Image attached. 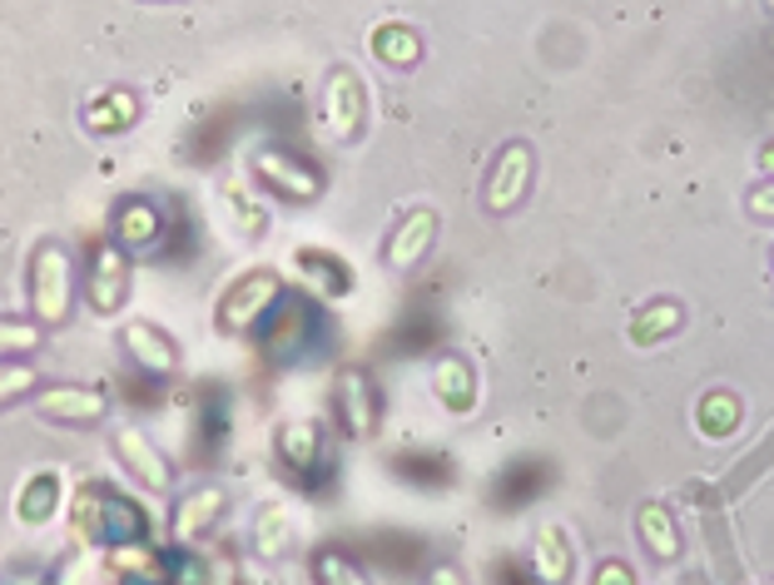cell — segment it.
Segmentation results:
<instances>
[{
    "label": "cell",
    "mask_w": 774,
    "mask_h": 585,
    "mask_svg": "<svg viewBox=\"0 0 774 585\" xmlns=\"http://www.w3.org/2000/svg\"><path fill=\"white\" fill-rule=\"evenodd\" d=\"M75 531L85 541H139L149 521L145 511H135V502H124L110 486H85V496L75 502Z\"/></svg>",
    "instance_id": "1"
},
{
    "label": "cell",
    "mask_w": 774,
    "mask_h": 585,
    "mask_svg": "<svg viewBox=\"0 0 774 585\" xmlns=\"http://www.w3.org/2000/svg\"><path fill=\"white\" fill-rule=\"evenodd\" d=\"M31 303L41 323H65V313H70V263L55 244H45L31 263Z\"/></svg>",
    "instance_id": "2"
},
{
    "label": "cell",
    "mask_w": 774,
    "mask_h": 585,
    "mask_svg": "<svg viewBox=\"0 0 774 585\" xmlns=\"http://www.w3.org/2000/svg\"><path fill=\"white\" fill-rule=\"evenodd\" d=\"M273 299H279V273L258 268V273L238 278V283L228 288V299L218 303V328H224V333H248V328H254V318L269 308Z\"/></svg>",
    "instance_id": "3"
},
{
    "label": "cell",
    "mask_w": 774,
    "mask_h": 585,
    "mask_svg": "<svg viewBox=\"0 0 774 585\" xmlns=\"http://www.w3.org/2000/svg\"><path fill=\"white\" fill-rule=\"evenodd\" d=\"M124 293H130V263L114 244H100L90 254V308L94 313H120Z\"/></svg>",
    "instance_id": "4"
},
{
    "label": "cell",
    "mask_w": 774,
    "mask_h": 585,
    "mask_svg": "<svg viewBox=\"0 0 774 585\" xmlns=\"http://www.w3.org/2000/svg\"><path fill=\"white\" fill-rule=\"evenodd\" d=\"M527 184H531L527 144H506L502 159H496V169H492V184H486V209H492V214L516 209V204H521V194H527Z\"/></svg>",
    "instance_id": "5"
},
{
    "label": "cell",
    "mask_w": 774,
    "mask_h": 585,
    "mask_svg": "<svg viewBox=\"0 0 774 585\" xmlns=\"http://www.w3.org/2000/svg\"><path fill=\"white\" fill-rule=\"evenodd\" d=\"M114 447H120L124 466H130V472H135L139 482L149 486V492H169V462L155 452V447H149L145 431H135L130 421H120V427H114Z\"/></svg>",
    "instance_id": "6"
},
{
    "label": "cell",
    "mask_w": 774,
    "mask_h": 585,
    "mask_svg": "<svg viewBox=\"0 0 774 585\" xmlns=\"http://www.w3.org/2000/svg\"><path fill=\"white\" fill-rule=\"evenodd\" d=\"M323 110H328V130H333V139H352V134L362 130V85H358V75H348V70H338L328 80V100H323Z\"/></svg>",
    "instance_id": "7"
},
{
    "label": "cell",
    "mask_w": 774,
    "mask_h": 585,
    "mask_svg": "<svg viewBox=\"0 0 774 585\" xmlns=\"http://www.w3.org/2000/svg\"><path fill=\"white\" fill-rule=\"evenodd\" d=\"M338 417L348 437H372V427H378V397H372V382L362 372L338 378Z\"/></svg>",
    "instance_id": "8"
},
{
    "label": "cell",
    "mask_w": 774,
    "mask_h": 585,
    "mask_svg": "<svg viewBox=\"0 0 774 585\" xmlns=\"http://www.w3.org/2000/svg\"><path fill=\"white\" fill-rule=\"evenodd\" d=\"M254 175L263 179V184H273L283 199H313L323 189V179L313 175L309 165H299V159H289V155H258L254 159Z\"/></svg>",
    "instance_id": "9"
},
{
    "label": "cell",
    "mask_w": 774,
    "mask_h": 585,
    "mask_svg": "<svg viewBox=\"0 0 774 585\" xmlns=\"http://www.w3.org/2000/svg\"><path fill=\"white\" fill-rule=\"evenodd\" d=\"M124 348H130V358H135L149 378H169V372L179 368L175 342L159 328H149V323H130V328H124Z\"/></svg>",
    "instance_id": "10"
},
{
    "label": "cell",
    "mask_w": 774,
    "mask_h": 585,
    "mask_svg": "<svg viewBox=\"0 0 774 585\" xmlns=\"http://www.w3.org/2000/svg\"><path fill=\"white\" fill-rule=\"evenodd\" d=\"M433 238H437V214L433 209H413V218H407V224L393 234V244H388V263L413 268L417 258L433 248Z\"/></svg>",
    "instance_id": "11"
},
{
    "label": "cell",
    "mask_w": 774,
    "mask_h": 585,
    "mask_svg": "<svg viewBox=\"0 0 774 585\" xmlns=\"http://www.w3.org/2000/svg\"><path fill=\"white\" fill-rule=\"evenodd\" d=\"M289 545H293V511L279 506V502H269L254 516V551L263 555V561H279Z\"/></svg>",
    "instance_id": "12"
},
{
    "label": "cell",
    "mask_w": 774,
    "mask_h": 585,
    "mask_svg": "<svg viewBox=\"0 0 774 585\" xmlns=\"http://www.w3.org/2000/svg\"><path fill=\"white\" fill-rule=\"evenodd\" d=\"M531 571L547 585H561L571 575V545L561 536V526H541L537 541H531Z\"/></svg>",
    "instance_id": "13"
},
{
    "label": "cell",
    "mask_w": 774,
    "mask_h": 585,
    "mask_svg": "<svg viewBox=\"0 0 774 585\" xmlns=\"http://www.w3.org/2000/svg\"><path fill=\"white\" fill-rule=\"evenodd\" d=\"M313 323V308L309 303H289V308L273 318V328L263 333V348L273 352V358H293V352H303V342H309V328Z\"/></svg>",
    "instance_id": "14"
},
{
    "label": "cell",
    "mask_w": 774,
    "mask_h": 585,
    "mask_svg": "<svg viewBox=\"0 0 774 585\" xmlns=\"http://www.w3.org/2000/svg\"><path fill=\"white\" fill-rule=\"evenodd\" d=\"M41 412L55 421H94L104 412V397L90 387H51L41 397Z\"/></svg>",
    "instance_id": "15"
},
{
    "label": "cell",
    "mask_w": 774,
    "mask_h": 585,
    "mask_svg": "<svg viewBox=\"0 0 774 585\" xmlns=\"http://www.w3.org/2000/svg\"><path fill=\"white\" fill-rule=\"evenodd\" d=\"M323 452V437H318V421H289L279 431V457L293 466V472H313Z\"/></svg>",
    "instance_id": "16"
},
{
    "label": "cell",
    "mask_w": 774,
    "mask_h": 585,
    "mask_svg": "<svg viewBox=\"0 0 774 585\" xmlns=\"http://www.w3.org/2000/svg\"><path fill=\"white\" fill-rule=\"evenodd\" d=\"M159 228H165V218H159L155 209L145 204V199H124L120 214H114V234H120V244L149 248L159 238Z\"/></svg>",
    "instance_id": "17"
},
{
    "label": "cell",
    "mask_w": 774,
    "mask_h": 585,
    "mask_svg": "<svg viewBox=\"0 0 774 585\" xmlns=\"http://www.w3.org/2000/svg\"><path fill=\"white\" fill-rule=\"evenodd\" d=\"M299 263H303V278H309L313 293H328V299H343V293H348L352 273L333 254H323V248H303Z\"/></svg>",
    "instance_id": "18"
},
{
    "label": "cell",
    "mask_w": 774,
    "mask_h": 585,
    "mask_svg": "<svg viewBox=\"0 0 774 585\" xmlns=\"http://www.w3.org/2000/svg\"><path fill=\"white\" fill-rule=\"evenodd\" d=\"M55 502H60V476H55V472H41V476H31V482H25V492H21V502H15V511H21V521L41 526V521H51V516H55Z\"/></svg>",
    "instance_id": "19"
},
{
    "label": "cell",
    "mask_w": 774,
    "mask_h": 585,
    "mask_svg": "<svg viewBox=\"0 0 774 585\" xmlns=\"http://www.w3.org/2000/svg\"><path fill=\"white\" fill-rule=\"evenodd\" d=\"M437 397H442L452 412H467V407H472V397H476L472 368H467V362H457V358H447L442 368H437Z\"/></svg>",
    "instance_id": "20"
},
{
    "label": "cell",
    "mask_w": 774,
    "mask_h": 585,
    "mask_svg": "<svg viewBox=\"0 0 774 585\" xmlns=\"http://www.w3.org/2000/svg\"><path fill=\"white\" fill-rule=\"evenodd\" d=\"M764 466H774V431H770V437H764V442H760V447H754V452H750V457H744V462H740V466H734V472H730V476H725V482H720V486H715V496H725V502H730V496H740V492H744V486H750V482H754V476H760V472H764Z\"/></svg>",
    "instance_id": "21"
},
{
    "label": "cell",
    "mask_w": 774,
    "mask_h": 585,
    "mask_svg": "<svg viewBox=\"0 0 774 585\" xmlns=\"http://www.w3.org/2000/svg\"><path fill=\"white\" fill-rule=\"evenodd\" d=\"M218 506H224V492H194L184 506H179V516H175V531L184 536H204V526L218 516Z\"/></svg>",
    "instance_id": "22"
},
{
    "label": "cell",
    "mask_w": 774,
    "mask_h": 585,
    "mask_svg": "<svg viewBox=\"0 0 774 585\" xmlns=\"http://www.w3.org/2000/svg\"><path fill=\"white\" fill-rule=\"evenodd\" d=\"M313 581H318V585H372L368 571H358V565H352L348 555H338V551H323L318 561H313Z\"/></svg>",
    "instance_id": "23"
},
{
    "label": "cell",
    "mask_w": 774,
    "mask_h": 585,
    "mask_svg": "<svg viewBox=\"0 0 774 585\" xmlns=\"http://www.w3.org/2000/svg\"><path fill=\"white\" fill-rule=\"evenodd\" d=\"M640 526H646V545H651L661 561H671L675 551H681V536H675V526H671V516L661 511V506H651V511L640 516Z\"/></svg>",
    "instance_id": "24"
},
{
    "label": "cell",
    "mask_w": 774,
    "mask_h": 585,
    "mask_svg": "<svg viewBox=\"0 0 774 585\" xmlns=\"http://www.w3.org/2000/svg\"><path fill=\"white\" fill-rule=\"evenodd\" d=\"M372 45H378V55H382L388 65H407V60H417V41L403 31V25H388V31H378V41H372Z\"/></svg>",
    "instance_id": "25"
},
{
    "label": "cell",
    "mask_w": 774,
    "mask_h": 585,
    "mask_svg": "<svg viewBox=\"0 0 774 585\" xmlns=\"http://www.w3.org/2000/svg\"><path fill=\"white\" fill-rule=\"evenodd\" d=\"M124 120H135V94H110L104 104H90L94 130H120Z\"/></svg>",
    "instance_id": "26"
},
{
    "label": "cell",
    "mask_w": 774,
    "mask_h": 585,
    "mask_svg": "<svg viewBox=\"0 0 774 585\" xmlns=\"http://www.w3.org/2000/svg\"><path fill=\"white\" fill-rule=\"evenodd\" d=\"M531 496H537V492H531V462H516L512 472L502 476V496H496V502H502V506H521V502H531Z\"/></svg>",
    "instance_id": "27"
},
{
    "label": "cell",
    "mask_w": 774,
    "mask_h": 585,
    "mask_svg": "<svg viewBox=\"0 0 774 585\" xmlns=\"http://www.w3.org/2000/svg\"><path fill=\"white\" fill-rule=\"evenodd\" d=\"M397 472H407V476H417V482H442V476H447V466L442 462H423V457H413V462H407V457H403V462H397Z\"/></svg>",
    "instance_id": "28"
},
{
    "label": "cell",
    "mask_w": 774,
    "mask_h": 585,
    "mask_svg": "<svg viewBox=\"0 0 774 585\" xmlns=\"http://www.w3.org/2000/svg\"><path fill=\"white\" fill-rule=\"evenodd\" d=\"M228 204H234V218H238L244 228H258V224H263L258 204H244V184H228Z\"/></svg>",
    "instance_id": "29"
},
{
    "label": "cell",
    "mask_w": 774,
    "mask_h": 585,
    "mask_svg": "<svg viewBox=\"0 0 774 585\" xmlns=\"http://www.w3.org/2000/svg\"><path fill=\"white\" fill-rule=\"evenodd\" d=\"M596 585H636V575H630L620 561H606V565L596 571Z\"/></svg>",
    "instance_id": "30"
},
{
    "label": "cell",
    "mask_w": 774,
    "mask_h": 585,
    "mask_svg": "<svg viewBox=\"0 0 774 585\" xmlns=\"http://www.w3.org/2000/svg\"><path fill=\"white\" fill-rule=\"evenodd\" d=\"M725 412H734V402L715 397L710 407H705V431H725Z\"/></svg>",
    "instance_id": "31"
},
{
    "label": "cell",
    "mask_w": 774,
    "mask_h": 585,
    "mask_svg": "<svg viewBox=\"0 0 774 585\" xmlns=\"http://www.w3.org/2000/svg\"><path fill=\"white\" fill-rule=\"evenodd\" d=\"M204 571H209V565H204V561H194V555H189V561H184V571H179V581H175V585H204V581H209Z\"/></svg>",
    "instance_id": "32"
},
{
    "label": "cell",
    "mask_w": 774,
    "mask_h": 585,
    "mask_svg": "<svg viewBox=\"0 0 774 585\" xmlns=\"http://www.w3.org/2000/svg\"><path fill=\"white\" fill-rule=\"evenodd\" d=\"M496 585H527V581H521V565H516V561H496Z\"/></svg>",
    "instance_id": "33"
},
{
    "label": "cell",
    "mask_w": 774,
    "mask_h": 585,
    "mask_svg": "<svg viewBox=\"0 0 774 585\" xmlns=\"http://www.w3.org/2000/svg\"><path fill=\"white\" fill-rule=\"evenodd\" d=\"M31 342H35V333H31V328H15V323L5 328V348H31Z\"/></svg>",
    "instance_id": "34"
},
{
    "label": "cell",
    "mask_w": 774,
    "mask_h": 585,
    "mask_svg": "<svg viewBox=\"0 0 774 585\" xmlns=\"http://www.w3.org/2000/svg\"><path fill=\"white\" fill-rule=\"evenodd\" d=\"M25 382H31V372H25V368H11V378H5V397H15Z\"/></svg>",
    "instance_id": "35"
},
{
    "label": "cell",
    "mask_w": 774,
    "mask_h": 585,
    "mask_svg": "<svg viewBox=\"0 0 774 585\" xmlns=\"http://www.w3.org/2000/svg\"><path fill=\"white\" fill-rule=\"evenodd\" d=\"M427 585H462V575H457L452 565H437V571H433V581H427Z\"/></svg>",
    "instance_id": "36"
},
{
    "label": "cell",
    "mask_w": 774,
    "mask_h": 585,
    "mask_svg": "<svg viewBox=\"0 0 774 585\" xmlns=\"http://www.w3.org/2000/svg\"><path fill=\"white\" fill-rule=\"evenodd\" d=\"M750 204H754V209H760V214H764V209H774V189H760V194H754V199H750Z\"/></svg>",
    "instance_id": "37"
},
{
    "label": "cell",
    "mask_w": 774,
    "mask_h": 585,
    "mask_svg": "<svg viewBox=\"0 0 774 585\" xmlns=\"http://www.w3.org/2000/svg\"><path fill=\"white\" fill-rule=\"evenodd\" d=\"M764 165H774V155H764Z\"/></svg>",
    "instance_id": "38"
}]
</instances>
